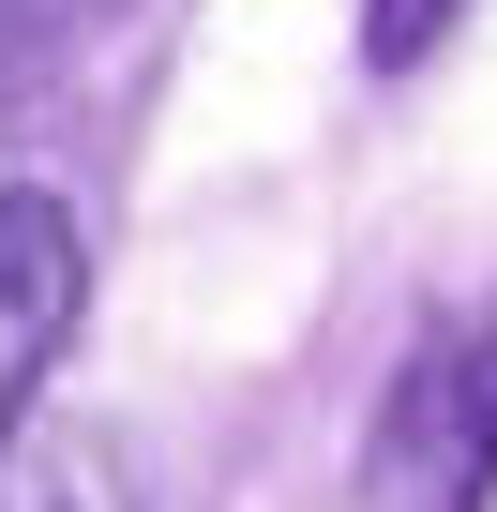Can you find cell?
I'll list each match as a JSON object with an SVG mask.
<instances>
[{"label":"cell","mask_w":497,"mask_h":512,"mask_svg":"<svg viewBox=\"0 0 497 512\" xmlns=\"http://www.w3.org/2000/svg\"><path fill=\"white\" fill-rule=\"evenodd\" d=\"M0 512H106V467L61 452V437H16L0 452Z\"/></svg>","instance_id":"cell-3"},{"label":"cell","mask_w":497,"mask_h":512,"mask_svg":"<svg viewBox=\"0 0 497 512\" xmlns=\"http://www.w3.org/2000/svg\"><path fill=\"white\" fill-rule=\"evenodd\" d=\"M392 482H422V497H482L497 482V302H467L407 362V392H392Z\"/></svg>","instance_id":"cell-1"},{"label":"cell","mask_w":497,"mask_h":512,"mask_svg":"<svg viewBox=\"0 0 497 512\" xmlns=\"http://www.w3.org/2000/svg\"><path fill=\"white\" fill-rule=\"evenodd\" d=\"M76 302H91V241L61 196H0V452L31 437V392L46 362L76 347Z\"/></svg>","instance_id":"cell-2"},{"label":"cell","mask_w":497,"mask_h":512,"mask_svg":"<svg viewBox=\"0 0 497 512\" xmlns=\"http://www.w3.org/2000/svg\"><path fill=\"white\" fill-rule=\"evenodd\" d=\"M452 16H467V0H362V61H392V76H407Z\"/></svg>","instance_id":"cell-4"}]
</instances>
